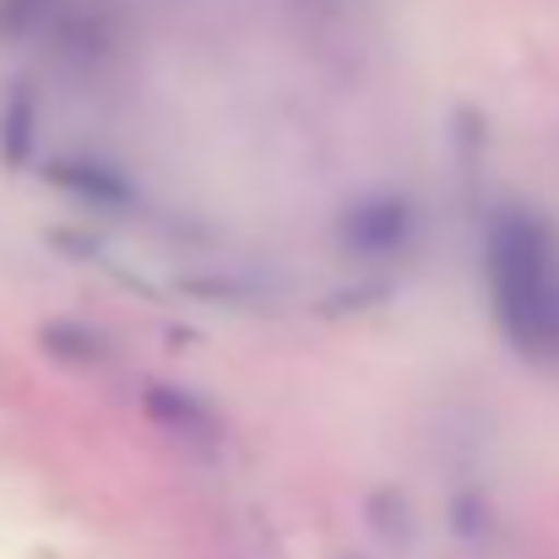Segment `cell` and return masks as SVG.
<instances>
[{
  "label": "cell",
  "instance_id": "obj_1",
  "mask_svg": "<svg viewBox=\"0 0 559 559\" xmlns=\"http://www.w3.org/2000/svg\"><path fill=\"white\" fill-rule=\"evenodd\" d=\"M489 305L522 354L559 348V245L555 228L527 206H500L484 234Z\"/></svg>",
  "mask_w": 559,
  "mask_h": 559
},
{
  "label": "cell",
  "instance_id": "obj_2",
  "mask_svg": "<svg viewBox=\"0 0 559 559\" xmlns=\"http://www.w3.org/2000/svg\"><path fill=\"white\" fill-rule=\"evenodd\" d=\"M418 234V206L407 195H365L343 212V245L354 255H396Z\"/></svg>",
  "mask_w": 559,
  "mask_h": 559
},
{
  "label": "cell",
  "instance_id": "obj_3",
  "mask_svg": "<svg viewBox=\"0 0 559 559\" xmlns=\"http://www.w3.org/2000/svg\"><path fill=\"white\" fill-rule=\"evenodd\" d=\"M147 413L158 429L180 435L186 445H212L217 440V418L190 396V391H169V385H147Z\"/></svg>",
  "mask_w": 559,
  "mask_h": 559
},
{
  "label": "cell",
  "instance_id": "obj_4",
  "mask_svg": "<svg viewBox=\"0 0 559 559\" xmlns=\"http://www.w3.org/2000/svg\"><path fill=\"white\" fill-rule=\"evenodd\" d=\"M55 180L66 190H76V195H87V201H98V206H126V195H131L115 169H104L93 158H71L66 169H55Z\"/></svg>",
  "mask_w": 559,
  "mask_h": 559
}]
</instances>
